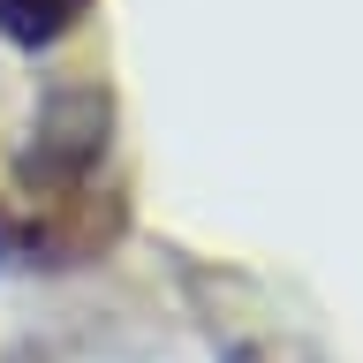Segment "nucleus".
Listing matches in <instances>:
<instances>
[{
	"instance_id": "f257e3e1",
	"label": "nucleus",
	"mask_w": 363,
	"mask_h": 363,
	"mask_svg": "<svg viewBox=\"0 0 363 363\" xmlns=\"http://www.w3.org/2000/svg\"><path fill=\"white\" fill-rule=\"evenodd\" d=\"M106 152V99L99 91H61V99H45V121L30 136V182H61V174H84L91 159Z\"/></svg>"
},
{
	"instance_id": "f03ea898",
	"label": "nucleus",
	"mask_w": 363,
	"mask_h": 363,
	"mask_svg": "<svg viewBox=\"0 0 363 363\" xmlns=\"http://www.w3.org/2000/svg\"><path fill=\"white\" fill-rule=\"evenodd\" d=\"M76 16H84V0H0V30H8L16 45H30V53L53 45Z\"/></svg>"
}]
</instances>
